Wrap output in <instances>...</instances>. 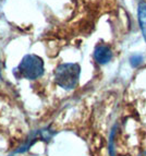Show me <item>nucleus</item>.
Listing matches in <instances>:
<instances>
[{
  "mask_svg": "<svg viewBox=\"0 0 146 156\" xmlns=\"http://www.w3.org/2000/svg\"><path fill=\"white\" fill-rule=\"evenodd\" d=\"M80 76H81L80 65L72 62L61 63L56 68L54 72L56 84L67 91L74 90L78 86Z\"/></svg>",
  "mask_w": 146,
  "mask_h": 156,
  "instance_id": "1",
  "label": "nucleus"
},
{
  "mask_svg": "<svg viewBox=\"0 0 146 156\" xmlns=\"http://www.w3.org/2000/svg\"><path fill=\"white\" fill-rule=\"evenodd\" d=\"M44 74V61L40 57L33 54L26 55L22 58L14 70V76L19 79L36 80Z\"/></svg>",
  "mask_w": 146,
  "mask_h": 156,
  "instance_id": "2",
  "label": "nucleus"
},
{
  "mask_svg": "<svg viewBox=\"0 0 146 156\" xmlns=\"http://www.w3.org/2000/svg\"><path fill=\"white\" fill-rule=\"evenodd\" d=\"M94 59L98 65H107L110 62L113 57V52H112L111 47L106 44H98L94 49Z\"/></svg>",
  "mask_w": 146,
  "mask_h": 156,
  "instance_id": "3",
  "label": "nucleus"
},
{
  "mask_svg": "<svg viewBox=\"0 0 146 156\" xmlns=\"http://www.w3.org/2000/svg\"><path fill=\"white\" fill-rule=\"evenodd\" d=\"M137 21L143 38L146 43V1L140 0L137 3Z\"/></svg>",
  "mask_w": 146,
  "mask_h": 156,
  "instance_id": "4",
  "label": "nucleus"
},
{
  "mask_svg": "<svg viewBox=\"0 0 146 156\" xmlns=\"http://www.w3.org/2000/svg\"><path fill=\"white\" fill-rule=\"evenodd\" d=\"M129 62H130V65L132 68H138L140 66L143 65L144 56L141 55V54H134V55H132L130 57Z\"/></svg>",
  "mask_w": 146,
  "mask_h": 156,
  "instance_id": "5",
  "label": "nucleus"
},
{
  "mask_svg": "<svg viewBox=\"0 0 146 156\" xmlns=\"http://www.w3.org/2000/svg\"><path fill=\"white\" fill-rule=\"evenodd\" d=\"M137 156H146V152H143V153H141L140 155H137Z\"/></svg>",
  "mask_w": 146,
  "mask_h": 156,
  "instance_id": "6",
  "label": "nucleus"
},
{
  "mask_svg": "<svg viewBox=\"0 0 146 156\" xmlns=\"http://www.w3.org/2000/svg\"><path fill=\"white\" fill-rule=\"evenodd\" d=\"M10 156H16V155H14V154H12V155H10Z\"/></svg>",
  "mask_w": 146,
  "mask_h": 156,
  "instance_id": "7",
  "label": "nucleus"
}]
</instances>
